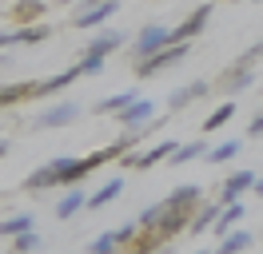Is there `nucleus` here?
Masks as SVG:
<instances>
[{
  "mask_svg": "<svg viewBox=\"0 0 263 254\" xmlns=\"http://www.w3.org/2000/svg\"><path fill=\"white\" fill-rule=\"evenodd\" d=\"M239 147H243L239 139H228V143H219V147H208V151H203V159H208V163H228V159L239 155Z\"/></svg>",
  "mask_w": 263,
  "mask_h": 254,
  "instance_id": "nucleus-25",
  "label": "nucleus"
},
{
  "mask_svg": "<svg viewBox=\"0 0 263 254\" xmlns=\"http://www.w3.org/2000/svg\"><path fill=\"white\" fill-rule=\"evenodd\" d=\"M116 195H124V179H108V183H104L100 190H92V195L84 199V206H88V210H100V206L112 203Z\"/></svg>",
  "mask_w": 263,
  "mask_h": 254,
  "instance_id": "nucleus-18",
  "label": "nucleus"
},
{
  "mask_svg": "<svg viewBox=\"0 0 263 254\" xmlns=\"http://www.w3.org/2000/svg\"><path fill=\"white\" fill-rule=\"evenodd\" d=\"M136 235H140V222H124V226H116V242H120V250H124Z\"/></svg>",
  "mask_w": 263,
  "mask_h": 254,
  "instance_id": "nucleus-32",
  "label": "nucleus"
},
{
  "mask_svg": "<svg viewBox=\"0 0 263 254\" xmlns=\"http://www.w3.org/2000/svg\"><path fill=\"white\" fill-rule=\"evenodd\" d=\"M247 135H251V139H255V135H263V115H255V119L247 123Z\"/></svg>",
  "mask_w": 263,
  "mask_h": 254,
  "instance_id": "nucleus-34",
  "label": "nucleus"
},
{
  "mask_svg": "<svg viewBox=\"0 0 263 254\" xmlns=\"http://www.w3.org/2000/svg\"><path fill=\"white\" fill-rule=\"evenodd\" d=\"M251 187H255V171H251V167H239V171H231L228 179H223V190H219L215 203L228 206V203H235V199H243Z\"/></svg>",
  "mask_w": 263,
  "mask_h": 254,
  "instance_id": "nucleus-7",
  "label": "nucleus"
},
{
  "mask_svg": "<svg viewBox=\"0 0 263 254\" xmlns=\"http://www.w3.org/2000/svg\"><path fill=\"white\" fill-rule=\"evenodd\" d=\"M160 215H164V203H152V206H144L140 210V230H156V222H160Z\"/></svg>",
  "mask_w": 263,
  "mask_h": 254,
  "instance_id": "nucleus-31",
  "label": "nucleus"
},
{
  "mask_svg": "<svg viewBox=\"0 0 263 254\" xmlns=\"http://www.w3.org/2000/svg\"><path fill=\"white\" fill-rule=\"evenodd\" d=\"M172 147H176V139H164V143H156V147H148V151H128V155H120V163L132 167V171H148L152 163H160V159L172 155Z\"/></svg>",
  "mask_w": 263,
  "mask_h": 254,
  "instance_id": "nucleus-9",
  "label": "nucleus"
},
{
  "mask_svg": "<svg viewBox=\"0 0 263 254\" xmlns=\"http://www.w3.org/2000/svg\"><path fill=\"white\" fill-rule=\"evenodd\" d=\"M255 4H263V0H255Z\"/></svg>",
  "mask_w": 263,
  "mask_h": 254,
  "instance_id": "nucleus-40",
  "label": "nucleus"
},
{
  "mask_svg": "<svg viewBox=\"0 0 263 254\" xmlns=\"http://www.w3.org/2000/svg\"><path fill=\"white\" fill-rule=\"evenodd\" d=\"M203 151H208V143L203 139H192V143H176V147H172V163H176V167H180V163H192V159H203Z\"/></svg>",
  "mask_w": 263,
  "mask_h": 254,
  "instance_id": "nucleus-22",
  "label": "nucleus"
},
{
  "mask_svg": "<svg viewBox=\"0 0 263 254\" xmlns=\"http://www.w3.org/2000/svg\"><path fill=\"white\" fill-rule=\"evenodd\" d=\"M80 119V103H72V99H64V103H52V108H44L40 115L32 119L36 131H56V127H68Z\"/></svg>",
  "mask_w": 263,
  "mask_h": 254,
  "instance_id": "nucleus-4",
  "label": "nucleus"
},
{
  "mask_svg": "<svg viewBox=\"0 0 263 254\" xmlns=\"http://www.w3.org/2000/svg\"><path fill=\"white\" fill-rule=\"evenodd\" d=\"M247 246H251V235H247V230H235V226H231L228 235L215 242V250H212V254H247Z\"/></svg>",
  "mask_w": 263,
  "mask_h": 254,
  "instance_id": "nucleus-17",
  "label": "nucleus"
},
{
  "mask_svg": "<svg viewBox=\"0 0 263 254\" xmlns=\"http://www.w3.org/2000/svg\"><path fill=\"white\" fill-rule=\"evenodd\" d=\"M84 199H88L84 190H68V195H60V199H56V219H72L76 210H84Z\"/></svg>",
  "mask_w": 263,
  "mask_h": 254,
  "instance_id": "nucleus-23",
  "label": "nucleus"
},
{
  "mask_svg": "<svg viewBox=\"0 0 263 254\" xmlns=\"http://www.w3.org/2000/svg\"><path fill=\"white\" fill-rule=\"evenodd\" d=\"M120 254H167V242H164V238H156L152 230H140Z\"/></svg>",
  "mask_w": 263,
  "mask_h": 254,
  "instance_id": "nucleus-15",
  "label": "nucleus"
},
{
  "mask_svg": "<svg viewBox=\"0 0 263 254\" xmlns=\"http://www.w3.org/2000/svg\"><path fill=\"white\" fill-rule=\"evenodd\" d=\"M259 115H263V111H259Z\"/></svg>",
  "mask_w": 263,
  "mask_h": 254,
  "instance_id": "nucleus-41",
  "label": "nucleus"
},
{
  "mask_svg": "<svg viewBox=\"0 0 263 254\" xmlns=\"http://www.w3.org/2000/svg\"><path fill=\"white\" fill-rule=\"evenodd\" d=\"M196 254H212V250H196Z\"/></svg>",
  "mask_w": 263,
  "mask_h": 254,
  "instance_id": "nucleus-39",
  "label": "nucleus"
},
{
  "mask_svg": "<svg viewBox=\"0 0 263 254\" xmlns=\"http://www.w3.org/2000/svg\"><path fill=\"white\" fill-rule=\"evenodd\" d=\"M255 52H259V56H263V40H259V44H255Z\"/></svg>",
  "mask_w": 263,
  "mask_h": 254,
  "instance_id": "nucleus-38",
  "label": "nucleus"
},
{
  "mask_svg": "<svg viewBox=\"0 0 263 254\" xmlns=\"http://www.w3.org/2000/svg\"><path fill=\"white\" fill-rule=\"evenodd\" d=\"M104 72V56H84L80 60V76H100Z\"/></svg>",
  "mask_w": 263,
  "mask_h": 254,
  "instance_id": "nucleus-33",
  "label": "nucleus"
},
{
  "mask_svg": "<svg viewBox=\"0 0 263 254\" xmlns=\"http://www.w3.org/2000/svg\"><path fill=\"white\" fill-rule=\"evenodd\" d=\"M28 88H32V83H8V88H0V111L20 103V99H28Z\"/></svg>",
  "mask_w": 263,
  "mask_h": 254,
  "instance_id": "nucleus-28",
  "label": "nucleus"
},
{
  "mask_svg": "<svg viewBox=\"0 0 263 254\" xmlns=\"http://www.w3.org/2000/svg\"><path fill=\"white\" fill-rule=\"evenodd\" d=\"M88 254H120V242H116V230H104L100 238L88 242Z\"/></svg>",
  "mask_w": 263,
  "mask_h": 254,
  "instance_id": "nucleus-29",
  "label": "nucleus"
},
{
  "mask_svg": "<svg viewBox=\"0 0 263 254\" xmlns=\"http://www.w3.org/2000/svg\"><path fill=\"white\" fill-rule=\"evenodd\" d=\"M32 226H36V215H28V210H24V215H12V219L0 222V235H4V238H16L20 230H32Z\"/></svg>",
  "mask_w": 263,
  "mask_h": 254,
  "instance_id": "nucleus-24",
  "label": "nucleus"
},
{
  "mask_svg": "<svg viewBox=\"0 0 263 254\" xmlns=\"http://www.w3.org/2000/svg\"><path fill=\"white\" fill-rule=\"evenodd\" d=\"M251 190H255V195H263V175H255V187H251Z\"/></svg>",
  "mask_w": 263,
  "mask_h": 254,
  "instance_id": "nucleus-35",
  "label": "nucleus"
},
{
  "mask_svg": "<svg viewBox=\"0 0 263 254\" xmlns=\"http://www.w3.org/2000/svg\"><path fill=\"white\" fill-rule=\"evenodd\" d=\"M231 115H235V99H223V103H219V108H215L212 115L203 119V131H219V127L228 123Z\"/></svg>",
  "mask_w": 263,
  "mask_h": 254,
  "instance_id": "nucleus-26",
  "label": "nucleus"
},
{
  "mask_svg": "<svg viewBox=\"0 0 263 254\" xmlns=\"http://www.w3.org/2000/svg\"><path fill=\"white\" fill-rule=\"evenodd\" d=\"M116 115H120V127H144L148 119H156V103L136 95L128 108H124V111H116Z\"/></svg>",
  "mask_w": 263,
  "mask_h": 254,
  "instance_id": "nucleus-13",
  "label": "nucleus"
},
{
  "mask_svg": "<svg viewBox=\"0 0 263 254\" xmlns=\"http://www.w3.org/2000/svg\"><path fill=\"white\" fill-rule=\"evenodd\" d=\"M243 203H239V199H235V203H228V206H219V215H215V222H212V230H215V238H223L231 230V226H239V222H243Z\"/></svg>",
  "mask_w": 263,
  "mask_h": 254,
  "instance_id": "nucleus-14",
  "label": "nucleus"
},
{
  "mask_svg": "<svg viewBox=\"0 0 263 254\" xmlns=\"http://www.w3.org/2000/svg\"><path fill=\"white\" fill-rule=\"evenodd\" d=\"M132 99H136V92H120V95H108V99H100V103H96V111H100V115H116V111H124V108H128Z\"/></svg>",
  "mask_w": 263,
  "mask_h": 254,
  "instance_id": "nucleus-27",
  "label": "nucleus"
},
{
  "mask_svg": "<svg viewBox=\"0 0 263 254\" xmlns=\"http://www.w3.org/2000/svg\"><path fill=\"white\" fill-rule=\"evenodd\" d=\"M208 20H212V4H199L196 12H192V16L180 24V28H172V44H183V40L199 36V32L208 28Z\"/></svg>",
  "mask_w": 263,
  "mask_h": 254,
  "instance_id": "nucleus-12",
  "label": "nucleus"
},
{
  "mask_svg": "<svg viewBox=\"0 0 263 254\" xmlns=\"http://www.w3.org/2000/svg\"><path fill=\"white\" fill-rule=\"evenodd\" d=\"M215 215H219V203H199L196 210H192V219H187V230H192V235H203V230H212Z\"/></svg>",
  "mask_w": 263,
  "mask_h": 254,
  "instance_id": "nucleus-19",
  "label": "nucleus"
},
{
  "mask_svg": "<svg viewBox=\"0 0 263 254\" xmlns=\"http://www.w3.org/2000/svg\"><path fill=\"white\" fill-rule=\"evenodd\" d=\"M116 12H120V0H92V4H84L80 12L72 16V24H76V28H100V24H108Z\"/></svg>",
  "mask_w": 263,
  "mask_h": 254,
  "instance_id": "nucleus-5",
  "label": "nucleus"
},
{
  "mask_svg": "<svg viewBox=\"0 0 263 254\" xmlns=\"http://www.w3.org/2000/svg\"><path fill=\"white\" fill-rule=\"evenodd\" d=\"M48 36H52L48 24H40V20H36V24H20L16 32H8V48L12 44H44Z\"/></svg>",
  "mask_w": 263,
  "mask_h": 254,
  "instance_id": "nucleus-16",
  "label": "nucleus"
},
{
  "mask_svg": "<svg viewBox=\"0 0 263 254\" xmlns=\"http://www.w3.org/2000/svg\"><path fill=\"white\" fill-rule=\"evenodd\" d=\"M183 56H187V40H183V44H167V48H160V52L144 56V60H136V76L152 79V76H160V72H167L172 64H180Z\"/></svg>",
  "mask_w": 263,
  "mask_h": 254,
  "instance_id": "nucleus-3",
  "label": "nucleus"
},
{
  "mask_svg": "<svg viewBox=\"0 0 263 254\" xmlns=\"http://www.w3.org/2000/svg\"><path fill=\"white\" fill-rule=\"evenodd\" d=\"M44 12H48L44 0H16L12 4V16H16L20 24H36V20H44Z\"/></svg>",
  "mask_w": 263,
  "mask_h": 254,
  "instance_id": "nucleus-21",
  "label": "nucleus"
},
{
  "mask_svg": "<svg viewBox=\"0 0 263 254\" xmlns=\"http://www.w3.org/2000/svg\"><path fill=\"white\" fill-rule=\"evenodd\" d=\"M124 44H128V36H124V32H116V28H104L100 36H92V40H88L84 56H104V60H108V56H112V52H120Z\"/></svg>",
  "mask_w": 263,
  "mask_h": 254,
  "instance_id": "nucleus-11",
  "label": "nucleus"
},
{
  "mask_svg": "<svg viewBox=\"0 0 263 254\" xmlns=\"http://www.w3.org/2000/svg\"><path fill=\"white\" fill-rule=\"evenodd\" d=\"M203 95H212V83H208V79H192V83H183V88H176V92L167 95V111L192 108V103L203 99Z\"/></svg>",
  "mask_w": 263,
  "mask_h": 254,
  "instance_id": "nucleus-10",
  "label": "nucleus"
},
{
  "mask_svg": "<svg viewBox=\"0 0 263 254\" xmlns=\"http://www.w3.org/2000/svg\"><path fill=\"white\" fill-rule=\"evenodd\" d=\"M76 79H80V64H76V68H64V72H56V76L36 79L32 88H28V95H32V99H44V95H56V92H64V88H72Z\"/></svg>",
  "mask_w": 263,
  "mask_h": 254,
  "instance_id": "nucleus-8",
  "label": "nucleus"
},
{
  "mask_svg": "<svg viewBox=\"0 0 263 254\" xmlns=\"http://www.w3.org/2000/svg\"><path fill=\"white\" fill-rule=\"evenodd\" d=\"M108 159H112V151H108V147H100V151H92V155H84V159H52L56 187H76L80 179H88L92 171H100Z\"/></svg>",
  "mask_w": 263,
  "mask_h": 254,
  "instance_id": "nucleus-1",
  "label": "nucleus"
},
{
  "mask_svg": "<svg viewBox=\"0 0 263 254\" xmlns=\"http://www.w3.org/2000/svg\"><path fill=\"white\" fill-rule=\"evenodd\" d=\"M8 155V139H0V159Z\"/></svg>",
  "mask_w": 263,
  "mask_h": 254,
  "instance_id": "nucleus-36",
  "label": "nucleus"
},
{
  "mask_svg": "<svg viewBox=\"0 0 263 254\" xmlns=\"http://www.w3.org/2000/svg\"><path fill=\"white\" fill-rule=\"evenodd\" d=\"M255 56H259V52H255V48H247L243 56H239V60L231 64V68L223 72V76H219V88H223L228 95H239V92H247V88L255 83V72H251Z\"/></svg>",
  "mask_w": 263,
  "mask_h": 254,
  "instance_id": "nucleus-2",
  "label": "nucleus"
},
{
  "mask_svg": "<svg viewBox=\"0 0 263 254\" xmlns=\"http://www.w3.org/2000/svg\"><path fill=\"white\" fill-rule=\"evenodd\" d=\"M0 68H8V56H4V52H0Z\"/></svg>",
  "mask_w": 263,
  "mask_h": 254,
  "instance_id": "nucleus-37",
  "label": "nucleus"
},
{
  "mask_svg": "<svg viewBox=\"0 0 263 254\" xmlns=\"http://www.w3.org/2000/svg\"><path fill=\"white\" fill-rule=\"evenodd\" d=\"M36 246H40V235H36V226H32V230H20V235L12 238V254H32Z\"/></svg>",
  "mask_w": 263,
  "mask_h": 254,
  "instance_id": "nucleus-30",
  "label": "nucleus"
},
{
  "mask_svg": "<svg viewBox=\"0 0 263 254\" xmlns=\"http://www.w3.org/2000/svg\"><path fill=\"white\" fill-rule=\"evenodd\" d=\"M172 44V28H164V24H148V28L136 36V44H132V52H136V60H144V56H152V52H160V48Z\"/></svg>",
  "mask_w": 263,
  "mask_h": 254,
  "instance_id": "nucleus-6",
  "label": "nucleus"
},
{
  "mask_svg": "<svg viewBox=\"0 0 263 254\" xmlns=\"http://www.w3.org/2000/svg\"><path fill=\"white\" fill-rule=\"evenodd\" d=\"M24 190H32V195H40V190H56V171H52V163L36 167V171L24 179Z\"/></svg>",
  "mask_w": 263,
  "mask_h": 254,
  "instance_id": "nucleus-20",
  "label": "nucleus"
}]
</instances>
